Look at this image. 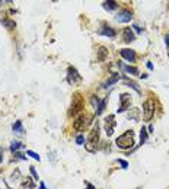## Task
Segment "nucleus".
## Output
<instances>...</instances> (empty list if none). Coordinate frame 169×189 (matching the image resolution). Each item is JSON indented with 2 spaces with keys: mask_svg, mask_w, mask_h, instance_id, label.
Masks as SVG:
<instances>
[{
  "mask_svg": "<svg viewBox=\"0 0 169 189\" xmlns=\"http://www.w3.org/2000/svg\"><path fill=\"white\" fill-rule=\"evenodd\" d=\"M99 129H101L99 122L96 121L93 128L90 129L89 135H88V140H86V144H84L86 150L90 151V153H93L96 150V147H98V143H99Z\"/></svg>",
  "mask_w": 169,
  "mask_h": 189,
  "instance_id": "f257e3e1",
  "label": "nucleus"
},
{
  "mask_svg": "<svg viewBox=\"0 0 169 189\" xmlns=\"http://www.w3.org/2000/svg\"><path fill=\"white\" fill-rule=\"evenodd\" d=\"M115 144L121 150H130L134 145V133H133V129H128L124 134H121L118 138L115 140Z\"/></svg>",
  "mask_w": 169,
  "mask_h": 189,
  "instance_id": "f03ea898",
  "label": "nucleus"
},
{
  "mask_svg": "<svg viewBox=\"0 0 169 189\" xmlns=\"http://www.w3.org/2000/svg\"><path fill=\"white\" fill-rule=\"evenodd\" d=\"M92 119H93L92 115H80V117H77L73 121V128L76 131L82 133V131H84L92 124Z\"/></svg>",
  "mask_w": 169,
  "mask_h": 189,
  "instance_id": "7ed1b4c3",
  "label": "nucleus"
},
{
  "mask_svg": "<svg viewBox=\"0 0 169 189\" xmlns=\"http://www.w3.org/2000/svg\"><path fill=\"white\" fill-rule=\"evenodd\" d=\"M83 109V98L80 93H74L73 100H72V106H70V117H74L77 115L80 111Z\"/></svg>",
  "mask_w": 169,
  "mask_h": 189,
  "instance_id": "20e7f679",
  "label": "nucleus"
},
{
  "mask_svg": "<svg viewBox=\"0 0 169 189\" xmlns=\"http://www.w3.org/2000/svg\"><path fill=\"white\" fill-rule=\"evenodd\" d=\"M155 115V102L153 99H147L143 103V118L144 121H150Z\"/></svg>",
  "mask_w": 169,
  "mask_h": 189,
  "instance_id": "39448f33",
  "label": "nucleus"
},
{
  "mask_svg": "<svg viewBox=\"0 0 169 189\" xmlns=\"http://www.w3.org/2000/svg\"><path fill=\"white\" fill-rule=\"evenodd\" d=\"M115 115H108L105 119H104V128H105V134L108 137H111L114 134V129H115Z\"/></svg>",
  "mask_w": 169,
  "mask_h": 189,
  "instance_id": "423d86ee",
  "label": "nucleus"
},
{
  "mask_svg": "<svg viewBox=\"0 0 169 189\" xmlns=\"http://www.w3.org/2000/svg\"><path fill=\"white\" fill-rule=\"evenodd\" d=\"M130 106H131V96L128 93H121L120 94V106L117 112L121 114V112H125L127 109H130Z\"/></svg>",
  "mask_w": 169,
  "mask_h": 189,
  "instance_id": "0eeeda50",
  "label": "nucleus"
},
{
  "mask_svg": "<svg viewBox=\"0 0 169 189\" xmlns=\"http://www.w3.org/2000/svg\"><path fill=\"white\" fill-rule=\"evenodd\" d=\"M67 82L70 84H77L82 82V76H80L79 73H77V70L72 66L67 68Z\"/></svg>",
  "mask_w": 169,
  "mask_h": 189,
  "instance_id": "6e6552de",
  "label": "nucleus"
},
{
  "mask_svg": "<svg viewBox=\"0 0 169 189\" xmlns=\"http://www.w3.org/2000/svg\"><path fill=\"white\" fill-rule=\"evenodd\" d=\"M133 19V12L128 10V9H123V10H120L117 13V16H115V21L120 23H127L130 22Z\"/></svg>",
  "mask_w": 169,
  "mask_h": 189,
  "instance_id": "1a4fd4ad",
  "label": "nucleus"
},
{
  "mask_svg": "<svg viewBox=\"0 0 169 189\" xmlns=\"http://www.w3.org/2000/svg\"><path fill=\"white\" fill-rule=\"evenodd\" d=\"M120 54H121V57L125 58L127 61H130V63L136 61V52L133 50H130V48H123V50H120Z\"/></svg>",
  "mask_w": 169,
  "mask_h": 189,
  "instance_id": "9d476101",
  "label": "nucleus"
},
{
  "mask_svg": "<svg viewBox=\"0 0 169 189\" xmlns=\"http://www.w3.org/2000/svg\"><path fill=\"white\" fill-rule=\"evenodd\" d=\"M107 57H108V48L104 47V45H99V47H98V51H96V58H98L99 61H105Z\"/></svg>",
  "mask_w": 169,
  "mask_h": 189,
  "instance_id": "9b49d317",
  "label": "nucleus"
},
{
  "mask_svg": "<svg viewBox=\"0 0 169 189\" xmlns=\"http://www.w3.org/2000/svg\"><path fill=\"white\" fill-rule=\"evenodd\" d=\"M123 38H124V41L127 42V44L133 42V41L136 39V35H134V32H133V29L131 28H124V31H123Z\"/></svg>",
  "mask_w": 169,
  "mask_h": 189,
  "instance_id": "f8f14e48",
  "label": "nucleus"
},
{
  "mask_svg": "<svg viewBox=\"0 0 169 189\" xmlns=\"http://www.w3.org/2000/svg\"><path fill=\"white\" fill-rule=\"evenodd\" d=\"M98 32L101 33V35H105V37H109V38H115L117 37V32L114 31L111 26H102Z\"/></svg>",
  "mask_w": 169,
  "mask_h": 189,
  "instance_id": "ddd939ff",
  "label": "nucleus"
},
{
  "mask_svg": "<svg viewBox=\"0 0 169 189\" xmlns=\"http://www.w3.org/2000/svg\"><path fill=\"white\" fill-rule=\"evenodd\" d=\"M118 80H120V74H118V73H112V74H111V77L108 79L105 83H104V87H109V86H112V84L117 83Z\"/></svg>",
  "mask_w": 169,
  "mask_h": 189,
  "instance_id": "4468645a",
  "label": "nucleus"
},
{
  "mask_svg": "<svg viewBox=\"0 0 169 189\" xmlns=\"http://www.w3.org/2000/svg\"><path fill=\"white\" fill-rule=\"evenodd\" d=\"M107 102H108V98H104V99L99 102V105L96 106V115H102V112L105 111V106H107Z\"/></svg>",
  "mask_w": 169,
  "mask_h": 189,
  "instance_id": "2eb2a0df",
  "label": "nucleus"
},
{
  "mask_svg": "<svg viewBox=\"0 0 169 189\" xmlns=\"http://www.w3.org/2000/svg\"><path fill=\"white\" fill-rule=\"evenodd\" d=\"M102 6H104V9H107V10H114V9L118 7V3L114 2V0H109V2H104Z\"/></svg>",
  "mask_w": 169,
  "mask_h": 189,
  "instance_id": "dca6fc26",
  "label": "nucleus"
},
{
  "mask_svg": "<svg viewBox=\"0 0 169 189\" xmlns=\"http://www.w3.org/2000/svg\"><path fill=\"white\" fill-rule=\"evenodd\" d=\"M128 118L130 119H133V121H139V118H140V111H139L137 108H133V109L128 112Z\"/></svg>",
  "mask_w": 169,
  "mask_h": 189,
  "instance_id": "f3484780",
  "label": "nucleus"
},
{
  "mask_svg": "<svg viewBox=\"0 0 169 189\" xmlns=\"http://www.w3.org/2000/svg\"><path fill=\"white\" fill-rule=\"evenodd\" d=\"M34 188H35V183L32 182L31 178H26L22 182V189H34Z\"/></svg>",
  "mask_w": 169,
  "mask_h": 189,
  "instance_id": "a211bd4d",
  "label": "nucleus"
},
{
  "mask_svg": "<svg viewBox=\"0 0 169 189\" xmlns=\"http://www.w3.org/2000/svg\"><path fill=\"white\" fill-rule=\"evenodd\" d=\"M12 128H13V131L18 134H22L23 133V127H22V121H16V122L12 125Z\"/></svg>",
  "mask_w": 169,
  "mask_h": 189,
  "instance_id": "6ab92c4d",
  "label": "nucleus"
},
{
  "mask_svg": "<svg viewBox=\"0 0 169 189\" xmlns=\"http://www.w3.org/2000/svg\"><path fill=\"white\" fill-rule=\"evenodd\" d=\"M124 71L130 73V74H133V76H137V74L140 73L137 67H133V66H124Z\"/></svg>",
  "mask_w": 169,
  "mask_h": 189,
  "instance_id": "aec40b11",
  "label": "nucleus"
},
{
  "mask_svg": "<svg viewBox=\"0 0 169 189\" xmlns=\"http://www.w3.org/2000/svg\"><path fill=\"white\" fill-rule=\"evenodd\" d=\"M23 144L22 143H19V141H12V144H10V151H13V153H16L19 148H22Z\"/></svg>",
  "mask_w": 169,
  "mask_h": 189,
  "instance_id": "412c9836",
  "label": "nucleus"
},
{
  "mask_svg": "<svg viewBox=\"0 0 169 189\" xmlns=\"http://www.w3.org/2000/svg\"><path fill=\"white\" fill-rule=\"evenodd\" d=\"M146 140H147V129L144 127H141V129H140V145L144 144Z\"/></svg>",
  "mask_w": 169,
  "mask_h": 189,
  "instance_id": "4be33fe9",
  "label": "nucleus"
},
{
  "mask_svg": "<svg viewBox=\"0 0 169 189\" xmlns=\"http://www.w3.org/2000/svg\"><path fill=\"white\" fill-rule=\"evenodd\" d=\"M3 25H5L7 29H13L15 26H16L15 21H9V19H5V21H3Z\"/></svg>",
  "mask_w": 169,
  "mask_h": 189,
  "instance_id": "5701e85b",
  "label": "nucleus"
},
{
  "mask_svg": "<svg viewBox=\"0 0 169 189\" xmlns=\"http://www.w3.org/2000/svg\"><path fill=\"white\" fill-rule=\"evenodd\" d=\"M125 84H127V86H130V87H133V89H134L139 94L141 93V90H140V87H139V84H137V83H134V82H125Z\"/></svg>",
  "mask_w": 169,
  "mask_h": 189,
  "instance_id": "b1692460",
  "label": "nucleus"
},
{
  "mask_svg": "<svg viewBox=\"0 0 169 189\" xmlns=\"http://www.w3.org/2000/svg\"><path fill=\"white\" fill-rule=\"evenodd\" d=\"M99 102H101V100L98 99V96H92V98H90V103H92V106H98L99 105Z\"/></svg>",
  "mask_w": 169,
  "mask_h": 189,
  "instance_id": "393cba45",
  "label": "nucleus"
},
{
  "mask_svg": "<svg viewBox=\"0 0 169 189\" xmlns=\"http://www.w3.org/2000/svg\"><path fill=\"white\" fill-rule=\"evenodd\" d=\"M26 154H28V156H31L32 159H34V160H38V161H40V156H38L37 153H34V151L28 150V151H26Z\"/></svg>",
  "mask_w": 169,
  "mask_h": 189,
  "instance_id": "a878e982",
  "label": "nucleus"
},
{
  "mask_svg": "<svg viewBox=\"0 0 169 189\" xmlns=\"http://www.w3.org/2000/svg\"><path fill=\"white\" fill-rule=\"evenodd\" d=\"M76 143H77V144H80V145L84 143V137L82 135V134H79V135L76 137Z\"/></svg>",
  "mask_w": 169,
  "mask_h": 189,
  "instance_id": "bb28decb",
  "label": "nucleus"
},
{
  "mask_svg": "<svg viewBox=\"0 0 169 189\" xmlns=\"http://www.w3.org/2000/svg\"><path fill=\"white\" fill-rule=\"evenodd\" d=\"M29 170H31V175H32V176H34V178L37 179V180L40 179V178H38V173H37V170H35V167H34V166H31V167H29Z\"/></svg>",
  "mask_w": 169,
  "mask_h": 189,
  "instance_id": "cd10ccee",
  "label": "nucleus"
},
{
  "mask_svg": "<svg viewBox=\"0 0 169 189\" xmlns=\"http://www.w3.org/2000/svg\"><path fill=\"white\" fill-rule=\"evenodd\" d=\"M120 163V164H121V166H123V169H127V167H128V163H127V161L125 160H123V159H118V160H117Z\"/></svg>",
  "mask_w": 169,
  "mask_h": 189,
  "instance_id": "c85d7f7f",
  "label": "nucleus"
},
{
  "mask_svg": "<svg viewBox=\"0 0 169 189\" xmlns=\"http://www.w3.org/2000/svg\"><path fill=\"white\" fill-rule=\"evenodd\" d=\"M19 176H21V172H19V170H16V172L13 173V175H12V180H16V178H19Z\"/></svg>",
  "mask_w": 169,
  "mask_h": 189,
  "instance_id": "c756f323",
  "label": "nucleus"
},
{
  "mask_svg": "<svg viewBox=\"0 0 169 189\" xmlns=\"http://www.w3.org/2000/svg\"><path fill=\"white\" fill-rule=\"evenodd\" d=\"M15 157H16V159H22V160H25V159H26L22 153H15Z\"/></svg>",
  "mask_w": 169,
  "mask_h": 189,
  "instance_id": "7c9ffc66",
  "label": "nucleus"
},
{
  "mask_svg": "<svg viewBox=\"0 0 169 189\" xmlns=\"http://www.w3.org/2000/svg\"><path fill=\"white\" fill-rule=\"evenodd\" d=\"M84 185H86V189H96L95 186H93L92 183H89V182H84Z\"/></svg>",
  "mask_w": 169,
  "mask_h": 189,
  "instance_id": "2f4dec72",
  "label": "nucleus"
},
{
  "mask_svg": "<svg viewBox=\"0 0 169 189\" xmlns=\"http://www.w3.org/2000/svg\"><path fill=\"white\" fill-rule=\"evenodd\" d=\"M165 44H166V47H169V33L165 37Z\"/></svg>",
  "mask_w": 169,
  "mask_h": 189,
  "instance_id": "473e14b6",
  "label": "nucleus"
},
{
  "mask_svg": "<svg viewBox=\"0 0 169 189\" xmlns=\"http://www.w3.org/2000/svg\"><path fill=\"white\" fill-rule=\"evenodd\" d=\"M147 68H149V70H153V64L150 61H147Z\"/></svg>",
  "mask_w": 169,
  "mask_h": 189,
  "instance_id": "72a5a7b5",
  "label": "nucleus"
},
{
  "mask_svg": "<svg viewBox=\"0 0 169 189\" xmlns=\"http://www.w3.org/2000/svg\"><path fill=\"white\" fill-rule=\"evenodd\" d=\"M133 28L136 29V32H140V31H141V29H140V26H139V25H134Z\"/></svg>",
  "mask_w": 169,
  "mask_h": 189,
  "instance_id": "f704fd0d",
  "label": "nucleus"
},
{
  "mask_svg": "<svg viewBox=\"0 0 169 189\" xmlns=\"http://www.w3.org/2000/svg\"><path fill=\"white\" fill-rule=\"evenodd\" d=\"M3 160V148H0V163Z\"/></svg>",
  "mask_w": 169,
  "mask_h": 189,
  "instance_id": "c9c22d12",
  "label": "nucleus"
},
{
  "mask_svg": "<svg viewBox=\"0 0 169 189\" xmlns=\"http://www.w3.org/2000/svg\"><path fill=\"white\" fill-rule=\"evenodd\" d=\"M40 189H47L45 188V185H44V182H40Z\"/></svg>",
  "mask_w": 169,
  "mask_h": 189,
  "instance_id": "e433bc0d",
  "label": "nucleus"
},
{
  "mask_svg": "<svg viewBox=\"0 0 169 189\" xmlns=\"http://www.w3.org/2000/svg\"><path fill=\"white\" fill-rule=\"evenodd\" d=\"M136 189H140V188H136Z\"/></svg>",
  "mask_w": 169,
  "mask_h": 189,
  "instance_id": "4c0bfd02",
  "label": "nucleus"
}]
</instances>
